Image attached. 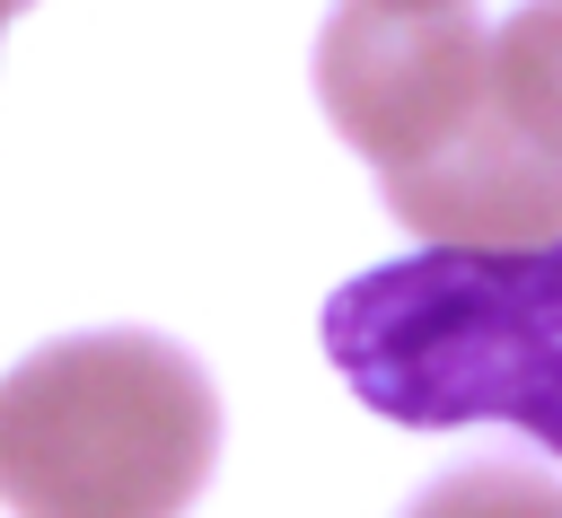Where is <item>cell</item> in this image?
Segmentation results:
<instances>
[{
    "mask_svg": "<svg viewBox=\"0 0 562 518\" xmlns=\"http://www.w3.org/2000/svg\"><path fill=\"white\" fill-rule=\"evenodd\" d=\"M18 9H35V0H0V26H9V18H18Z\"/></svg>",
    "mask_w": 562,
    "mask_h": 518,
    "instance_id": "52a82bcc",
    "label": "cell"
},
{
    "mask_svg": "<svg viewBox=\"0 0 562 518\" xmlns=\"http://www.w3.org/2000/svg\"><path fill=\"white\" fill-rule=\"evenodd\" d=\"M492 97L544 158H562V0H527L492 35Z\"/></svg>",
    "mask_w": 562,
    "mask_h": 518,
    "instance_id": "277c9868",
    "label": "cell"
},
{
    "mask_svg": "<svg viewBox=\"0 0 562 518\" xmlns=\"http://www.w3.org/2000/svg\"><path fill=\"white\" fill-rule=\"evenodd\" d=\"M220 465V395L167 334H61L0 378L9 518H184Z\"/></svg>",
    "mask_w": 562,
    "mask_h": 518,
    "instance_id": "3957f363",
    "label": "cell"
},
{
    "mask_svg": "<svg viewBox=\"0 0 562 518\" xmlns=\"http://www.w3.org/2000/svg\"><path fill=\"white\" fill-rule=\"evenodd\" d=\"M316 97L378 167L386 211L430 246H553L562 158H544L492 97V35L474 9L342 0L316 35Z\"/></svg>",
    "mask_w": 562,
    "mask_h": 518,
    "instance_id": "6da1fadb",
    "label": "cell"
},
{
    "mask_svg": "<svg viewBox=\"0 0 562 518\" xmlns=\"http://www.w3.org/2000/svg\"><path fill=\"white\" fill-rule=\"evenodd\" d=\"M325 360L404 430L501 421L562 457V237L422 246L325 299Z\"/></svg>",
    "mask_w": 562,
    "mask_h": 518,
    "instance_id": "7a4b0ae2",
    "label": "cell"
},
{
    "mask_svg": "<svg viewBox=\"0 0 562 518\" xmlns=\"http://www.w3.org/2000/svg\"><path fill=\"white\" fill-rule=\"evenodd\" d=\"M404 518H562V483H553V474H527V465L483 457V465L439 474Z\"/></svg>",
    "mask_w": 562,
    "mask_h": 518,
    "instance_id": "5b68a950",
    "label": "cell"
},
{
    "mask_svg": "<svg viewBox=\"0 0 562 518\" xmlns=\"http://www.w3.org/2000/svg\"><path fill=\"white\" fill-rule=\"evenodd\" d=\"M378 9H457V0H378Z\"/></svg>",
    "mask_w": 562,
    "mask_h": 518,
    "instance_id": "8992f818",
    "label": "cell"
}]
</instances>
